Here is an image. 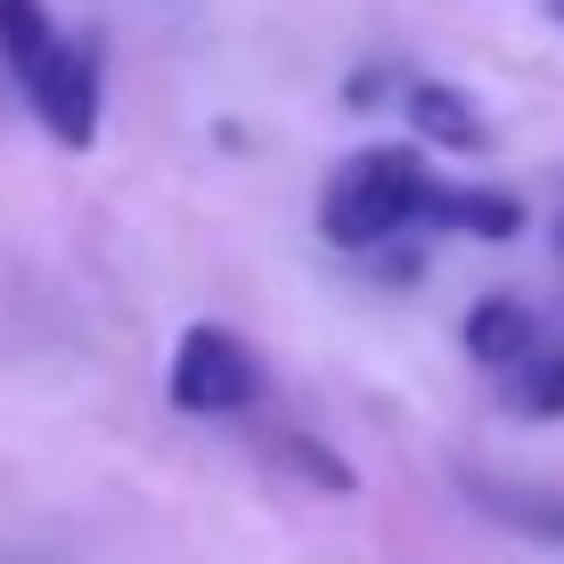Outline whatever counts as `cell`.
Masks as SVG:
<instances>
[{"label":"cell","mask_w":564,"mask_h":564,"mask_svg":"<svg viewBox=\"0 0 564 564\" xmlns=\"http://www.w3.org/2000/svg\"><path fill=\"white\" fill-rule=\"evenodd\" d=\"M401 107H410L417 140H425V148H442V155H482V148H491V123L475 115V99H466L458 83H417Z\"/></svg>","instance_id":"cell-5"},{"label":"cell","mask_w":564,"mask_h":564,"mask_svg":"<svg viewBox=\"0 0 564 564\" xmlns=\"http://www.w3.org/2000/svg\"><path fill=\"white\" fill-rule=\"evenodd\" d=\"M425 197H434V172H425L417 148H360L336 164L319 197V229L344 246V254H377L393 246L410 221H425Z\"/></svg>","instance_id":"cell-1"},{"label":"cell","mask_w":564,"mask_h":564,"mask_svg":"<svg viewBox=\"0 0 564 564\" xmlns=\"http://www.w3.org/2000/svg\"><path fill=\"white\" fill-rule=\"evenodd\" d=\"M425 221L434 229H466V238H516L523 229V205L508 197V188H451V181H434V197H425Z\"/></svg>","instance_id":"cell-7"},{"label":"cell","mask_w":564,"mask_h":564,"mask_svg":"<svg viewBox=\"0 0 564 564\" xmlns=\"http://www.w3.org/2000/svg\"><path fill=\"white\" fill-rule=\"evenodd\" d=\"M466 508L508 523L516 540H540V549H564V491L549 482H516V475H466Z\"/></svg>","instance_id":"cell-4"},{"label":"cell","mask_w":564,"mask_h":564,"mask_svg":"<svg viewBox=\"0 0 564 564\" xmlns=\"http://www.w3.org/2000/svg\"><path fill=\"white\" fill-rule=\"evenodd\" d=\"M556 17H564V0H556Z\"/></svg>","instance_id":"cell-11"},{"label":"cell","mask_w":564,"mask_h":564,"mask_svg":"<svg viewBox=\"0 0 564 564\" xmlns=\"http://www.w3.org/2000/svg\"><path fill=\"white\" fill-rule=\"evenodd\" d=\"M540 336H549V327L532 319V303H523V295H482L475 311H466V352L491 368V377H499V368H516Z\"/></svg>","instance_id":"cell-6"},{"label":"cell","mask_w":564,"mask_h":564,"mask_svg":"<svg viewBox=\"0 0 564 564\" xmlns=\"http://www.w3.org/2000/svg\"><path fill=\"white\" fill-rule=\"evenodd\" d=\"M499 384H508V410H523V417H564V344L540 336L516 368H499Z\"/></svg>","instance_id":"cell-9"},{"label":"cell","mask_w":564,"mask_h":564,"mask_svg":"<svg viewBox=\"0 0 564 564\" xmlns=\"http://www.w3.org/2000/svg\"><path fill=\"white\" fill-rule=\"evenodd\" d=\"M33 115H42V131L57 148H90L99 140V107H107V57L90 33H66V42L50 50V66L25 83Z\"/></svg>","instance_id":"cell-3"},{"label":"cell","mask_w":564,"mask_h":564,"mask_svg":"<svg viewBox=\"0 0 564 564\" xmlns=\"http://www.w3.org/2000/svg\"><path fill=\"white\" fill-rule=\"evenodd\" d=\"M164 393H172V410H188V417H246L262 401V360H254V344H238L229 327L197 319L172 344Z\"/></svg>","instance_id":"cell-2"},{"label":"cell","mask_w":564,"mask_h":564,"mask_svg":"<svg viewBox=\"0 0 564 564\" xmlns=\"http://www.w3.org/2000/svg\"><path fill=\"white\" fill-rule=\"evenodd\" d=\"M57 42H66V33L50 25V0H0V66H9L17 83H33Z\"/></svg>","instance_id":"cell-8"},{"label":"cell","mask_w":564,"mask_h":564,"mask_svg":"<svg viewBox=\"0 0 564 564\" xmlns=\"http://www.w3.org/2000/svg\"><path fill=\"white\" fill-rule=\"evenodd\" d=\"M254 434H262V451L279 458L295 482H319L327 499H344V491H352V466H344L336 451H327L319 434H295V425H254Z\"/></svg>","instance_id":"cell-10"}]
</instances>
